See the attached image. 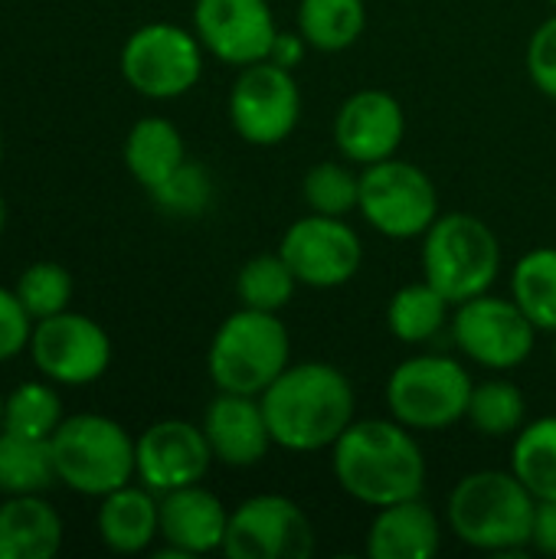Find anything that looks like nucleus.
<instances>
[{
  "label": "nucleus",
  "mask_w": 556,
  "mask_h": 559,
  "mask_svg": "<svg viewBox=\"0 0 556 559\" xmlns=\"http://www.w3.org/2000/svg\"><path fill=\"white\" fill-rule=\"evenodd\" d=\"M528 75L547 98L556 102V13L534 29L528 43Z\"/></svg>",
  "instance_id": "35"
},
{
  "label": "nucleus",
  "mask_w": 556,
  "mask_h": 559,
  "mask_svg": "<svg viewBox=\"0 0 556 559\" xmlns=\"http://www.w3.org/2000/svg\"><path fill=\"white\" fill-rule=\"evenodd\" d=\"M449 308H452L449 298L436 285H429L423 278V282L403 285L390 298V305H387V328L403 344H426V341H433L446 328Z\"/></svg>",
  "instance_id": "25"
},
{
  "label": "nucleus",
  "mask_w": 556,
  "mask_h": 559,
  "mask_svg": "<svg viewBox=\"0 0 556 559\" xmlns=\"http://www.w3.org/2000/svg\"><path fill=\"white\" fill-rule=\"evenodd\" d=\"M279 252L308 288H341L360 272L364 262V242L354 226H347L344 216L321 213L295 219L285 229Z\"/></svg>",
  "instance_id": "14"
},
{
  "label": "nucleus",
  "mask_w": 556,
  "mask_h": 559,
  "mask_svg": "<svg viewBox=\"0 0 556 559\" xmlns=\"http://www.w3.org/2000/svg\"><path fill=\"white\" fill-rule=\"evenodd\" d=\"M452 337L469 360L485 370L505 373L518 370L534 354L537 328L514 298H498L485 292L456 305Z\"/></svg>",
  "instance_id": "11"
},
{
  "label": "nucleus",
  "mask_w": 556,
  "mask_h": 559,
  "mask_svg": "<svg viewBox=\"0 0 556 559\" xmlns=\"http://www.w3.org/2000/svg\"><path fill=\"white\" fill-rule=\"evenodd\" d=\"M193 33L220 62L242 69L269 59L279 26L269 0H197Z\"/></svg>",
  "instance_id": "16"
},
{
  "label": "nucleus",
  "mask_w": 556,
  "mask_h": 559,
  "mask_svg": "<svg viewBox=\"0 0 556 559\" xmlns=\"http://www.w3.org/2000/svg\"><path fill=\"white\" fill-rule=\"evenodd\" d=\"M0 432H3V396H0Z\"/></svg>",
  "instance_id": "40"
},
{
  "label": "nucleus",
  "mask_w": 556,
  "mask_h": 559,
  "mask_svg": "<svg viewBox=\"0 0 556 559\" xmlns=\"http://www.w3.org/2000/svg\"><path fill=\"white\" fill-rule=\"evenodd\" d=\"M259 400L275 445L298 455L331 449L357 413L344 370L321 360L288 364Z\"/></svg>",
  "instance_id": "2"
},
{
  "label": "nucleus",
  "mask_w": 556,
  "mask_h": 559,
  "mask_svg": "<svg viewBox=\"0 0 556 559\" xmlns=\"http://www.w3.org/2000/svg\"><path fill=\"white\" fill-rule=\"evenodd\" d=\"M187 160L184 134L167 118H141L125 138V167L151 193Z\"/></svg>",
  "instance_id": "23"
},
{
  "label": "nucleus",
  "mask_w": 556,
  "mask_h": 559,
  "mask_svg": "<svg viewBox=\"0 0 556 559\" xmlns=\"http://www.w3.org/2000/svg\"><path fill=\"white\" fill-rule=\"evenodd\" d=\"M308 39L295 29H279L275 33V43H272V49H269V62H275V66H282V69H298L301 62H305V56H308Z\"/></svg>",
  "instance_id": "37"
},
{
  "label": "nucleus",
  "mask_w": 556,
  "mask_h": 559,
  "mask_svg": "<svg viewBox=\"0 0 556 559\" xmlns=\"http://www.w3.org/2000/svg\"><path fill=\"white\" fill-rule=\"evenodd\" d=\"M511 472L537 501H556V416L524 423L514 436Z\"/></svg>",
  "instance_id": "27"
},
{
  "label": "nucleus",
  "mask_w": 556,
  "mask_h": 559,
  "mask_svg": "<svg viewBox=\"0 0 556 559\" xmlns=\"http://www.w3.org/2000/svg\"><path fill=\"white\" fill-rule=\"evenodd\" d=\"M531 547L544 557H556V501H537Z\"/></svg>",
  "instance_id": "38"
},
{
  "label": "nucleus",
  "mask_w": 556,
  "mask_h": 559,
  "mask_svg": "<svg viewBox=\"0 0 556 559\" xmlns=\"http://www.w3.org/2000/svg\"><path fill=\"white\" fill-rule=\"evenodd\" d=\"M292 364V337L275 311L239 308L213 334L206 370L220 393L262 396Z\"/></svg>",
  "instance_id": "4"
},
{
  "label": "nucleus",
  "mask_w": 556,
  "mask_h": 559,
  "mask_svg": "<svg viewBox=\"0 0 556 559\" xmlns=\"http://www.w3.org/2000/svg\"><path fill=\"white\" fill-rule=\"evenodd\" d=\"M537 498L514 472H472L449 495L452 534L482 554L511 557L531 547Z\"/></svg>",
  "instance_id": "3"
},
{
  "label": "nucleus",
  "mask_w": 556,
  "mask_h": 559,
  "mask_svg": "<svg viewBox=\"0 0 556 559\" xmlns=\"http://www.w3.org/2000/svg\"><path fill=\"white\" fill-rule=\"evenodd\" d=\"M203 43L177 23H144L121 46L125 82L154 102L187 95L203 75Z\"/></svg>",
  "instance_id": "8"
},
{
  "label": "nucleus",
  "mask_w": 556,
  "mask_h": 559,
  "mask_svg": "<svg viewBox=\"0 0 556 559\" xmlns=\"http://www.w3.org/2000/svg\"><path fill=\"white\" fill-rule=\"evenodd\" d=\"M56 462L49 439L20 432H0V491L3 495H43L56 485Z\"/></svg>",
  "instance_id": "26"
},
{
  "label": "nucleus",
  "mask_w": 556,
  "mask_h": 559,
  "mask_svg": "<svg viewBox=\"0 0 556 559\" xmlns=\"http://www.w3.org/2000/svg\"><path fill=\"white\" fill-rule=\"evenodd\" d=\"M554 354H556V341H554Z\"/></svg>",
  "instance_id": "43"
},
{
  "label": "nucleus",
  "mask_w": 556,
  "mask_h": 559,
  "mask_svg": "<svg viewBox=\"0 0 556 559\" xmlns=\"http://www.w3.org/2000/svg\"><path fill=\"white\" fill-rule=\"evenodd\" d=\"M301 197L311 213L347 216L357 210V200H360V174H354L341 160H321L305 174Z\"/></svg>",
  "instance_id": "32"
},
{
  "label": "nucleus",
  "mask_w": 556,
  "mask_h": 559,
  "mask_svg": "<svg viewBox=\"0 0 556 559\" xmlns=\"http://www.w3.org/2000/svg\"><path fill=\"white\" fill-rule=\"evenodd\" d=\"M406 134V111L383 88H360L344 98L334 115V144L351 164H377L397 157Z\"/></svg>",
  "instance_id": "17"
},
{
  "label": "nucleus",
  "mask_w": 556,
  "mask_h": 559,
  "mask_svg": "<svg viewBox=\"0 0 556 559\" xmlns=\"http://www.w3.org/2000/svg\"><path fill=\"white\" fill-rule=\"evenodd\" d=\"M301 121V88L292 69L269 59L242 66L229 88V124L252 147H275Z\"/></svg>",
  "instance_id": "10"
},
{
  "label": "nucleus",
  "mask_w": 556,
  "mask_h": 559,
  "mask_svg": "<svg viewBox=\"0 0 556 559\" xmlns=\"http://www.w3.org/2000/svg\"><path fill=\"white\" fill-rule=\"evenodd\" d=\"M0 157H3V134H0Z\"/></svg>",
  "instance_id": "41"
},
{
  "label": "nucleus",
  "mask_w": 556,
  "mask_h": 559,
  "mask_svg": "<svg viewBox=\"0 0 556 559\" xmlns=\"http://www.w3.org/2000/svg\"><path fill=\"white\" fill-rule=\"evenodd\" d=\"M203 432L213 459L229 468H252L275 445L262 400L242 393H220L203 413Z\"/></svg>",
  "instance_id": "19"
},
{
  "label": "nucleus",
  "mask_w": 556,
  "mask_h": 559,
  "mask_svg": "<svg viewBox=\"0 0 556 559\" xmlns=\"http://www.w3.org/2000/svg\"><path fill=\"white\" fill-rule=\"evenodd\" d=\"M465 419L472 423V429L478 436L508 439V436H518L524 429V423H528V400H524L518 383L495 377V380L475 383Z\"/></svg>",
  "instance_id": "29"
},
{
  "label": "nucleus",
  "mask_w": 556,
  "mask_h": 559,
  "mask_svg": "<svg viewBox=\"0 0 556 559\" xmlns=\"http://www.w3.org/2000/svg\"><path fill=\"white\" fill-rule=\"evenodd\" d=\"M475 380L442 354H419L393 367L387 380V409L413 432H442L465 419Z\"/></svg>",
  "instance_id": "7"
},
{
  "label": "nucleus",
  "mask_w": 556,
  "mask_h": 559,
  "mask_svg": "<svg viewBox=\"0 0 556 559\" xmlns=\"http://www.w3.org/2000/svg\"><path fill=\"white\" fill-rule=\"evenodd\" d=\"M0 495H3V491H0Z\"/></svg>",
  "instance_id": "44"
},
{
  "label": "nucleus",
  "mask_w": 556,
  "mask_h": 559,
  "mask_svg": "<svg viewBox=\"0 0 556 559\" xmlns=\"http://www.w3.org/2000/svg\"><path fill=\"white\" fill-rule=\"evenodd\" d=\"M29 334H33V318L20 305L16 292L0 285V364L23 354L29 347Z\"/></svg>",
  "instance_id": "36"
},
{
  "label": "nucleus",
  "mask_w": 556,
  "mask_h": 559,
  "mask_svg": "<svg viewBox=\"0 0 556 559\" xmlns=\"http://www.w3.org/2000/svg\"><path fill=\"white\" fill-rule=\"evenodd\" d=\"M511 298L537 331L556 334V246H537L511 272Z\"/></svg>",
  "instance_id": "28"
},
{
  "label": "nucleus",
  "mask_w": 556,
  "mask_h": 559,
  "mask_svg": "<svg viewBox=\"0 0 556 559\" xmlns=\"http://www.w3.org/2000/svg\"><path fill=\"white\" fill-rule=\"evenodd\" d=\"M56 478L85 498H105L131 485L134 472V439L128 429L98 413H79L59 423L49 439Z\"/></svg>",
  "instance_id": "6"
},
{
  "label": "nucleus",
  "mask_w": 556,
  "mask_h": 559,
  "mask_svg": "<svg viewBox=\"0 0 556 559\" xmlns=\"http://www.w3.org/2000/svg\"><path fill=\"white\" fill-rule=\"evenodd\" d=\"M33 367L62 386H88L105 377L111 367V337L108 331L79 311H59L52 318L33 321L29 334Z\"/></svg>",
  "instance_id": "12"
},
{
  "label": "nucleus",
  "mask_w": 556,
  "mask_h": 559,
  "mask_svg": "<svg viewBox=\"0 0 556 559\" xmlns=\"http://www.w3.org/2000/svg\"><path fill=\"white\" fill-rule=\"evenodd\" d=\"M442 547V524L423 498L377 508L367 531V554L374 559H433Z\"/></svg>",
  "instance_id": "20"
},
{
  "label": "nucleus",
  "mask_w": 556,
  "mask_h": 559,
  "mask_svg": "<svg viewBox=\"0 0 556 559\" xmlns=\"http://www.w3.org/2000/svg\"><path fill=\"white\" fill-rule=\"evenodd\" d=\"M3 226H7V200L0 193V236H3Z\"/></svg>",
  "instance_id": "39"
},
{
  "label": "nucleus",
  "mask_w": 556,
  "mask_h": 559,
  "mask_svg": "<svg viewBox=\"0 0 556 559\" xmlns=\"http://www.w3.org/2000/svg\"><path fill=\"white\" fill-rule=\"evenodd\" d=\"M62 550V518L39 495L0 501V559H52Z\"/></svg>",
  "instance_id": "22"
},
{
  "label": "nucleus",
  "mask_w": 556,
  "mask_h": 559,
  "mask_svg": "<svg viewBox=\"0 0 556 559\" xmlns=\"http://www.w3.org/2000/svg\"><path fill=\"white\" fill-rule=\"evenodd\" d=\"M95 527L111 554H144L161 537V501L144 485H125L102 498Z\"/></svg>",
  "instance_id": "21"
},
{
  "label": "nucleus",
  "mask_w": 556,
  "mask_h": 559,
  "mask_svg": "<svg viewBox=\"0 0 556 559\" xmlns=\"http://www.w3.org/2000/svg\"><path fill=\"white\" fill-rule=\"evenodd\" d=\"M213 462L203 426L187 419H161L134 439V472L154 495L200 485Z\"/></svg>",
  "instance_id": "15"
},
{
  "label": "nucleus",
  "mask_w": 556,
  "mask_h": 559,
  "mask_svg": "<svg viewBox=\"0 0 556 559\" xmlns=\"http://www.w3.org/2000/svg\"><path fill=\"white\" fill-rule=\"evenodd\" d=\"M547 3H551V7H554V10H556V0H547Z\"/></svg>",
  "instance_id": "42"
},
{
  "label": "nucleus",
  "mask_w": 556,
  "mask_h": 559,
  "mask_svg": "<svg viewBox=\"0 0 556 559\" xmlns=\"http://www.w3.org/2000/svg\"><path fill=\"white\" fill-rule=\"evenodd\" d=\"M62 400L49 383H20L10 396H3V429L33 436V439H52V432L62 423Z\"/></svg>",
  "instance_id": "31"
},
{
  "label": "nucleus",
  "mask_w": 556,
  "mask_h": 559,
  "mask_svg": "<svg viewBox=\"0 0 556 559\" xmlns=\"http://www.w3.org/2000/svg\"><path fill=\"white\" fill-rule=\"evenodd\" d=\"M501 272V242L475 213H439L423 236V278L436 285L449 305H462L492 292Z\"/></svg>",
  "instance_id": "5"
},
{
  "label": "nucleus",
  "mask_w": 556,
  "mask_h": 559,
  "mask_svg": "<svg viewBox=\"0 0 556 559\" xmlns=\"http://www.w3.org/2000/svg\"><path fill=\"white\" fill-rule=\"evenodd\" d=\"M331 472L341 491L367 508L423 498L426 488L423 445L397 419H354L331 445Z\"/></svg>",
  "instance_id": "1"
},
{
  "label": "nucleus",
  "mask_w": 556,
  "mask_h": 559,
  "mask_svg": "<svg viewBox=\"0 0 556 559\" xmlns=\"http://www.w3.org/2000/svg\"><path fill=\"white\" fill-rule=\"evenodd\" d=\"M301 282L295 278L292 265L282 259V252H262V255H252L242 269H239V278H236V292H239V301L246 308H259V311H282L292 298H295V288Z\"/></svg>",
  "instance_id": "30"
},
{
  "label": "nucleus",
  "mask_w": 556,
  "mask_h": 559,
  "mask_svg": "<svg viewBox=\"0 0 556 559\" xmlns=\"http://www.w3.org/2000/svg\"><path fill=\"white\" fill-rule=\"evenodd\" d=\"M151 200L170 216H200L213 200V180L203 164L184 160L161 187L151 190Z\"/></svg>",
  "instance_id": "34"
},
{
  "label": "nucleus",
  "mask_w": 556,
  "mask_h": 559,
  "mask_svg": "<svg viewBox=\"0 0 556 559\" xmlns=\"http://www.w3.org/2000/svg\"><path fill=\"white\" fill-rule=\"evenodd\" d=\"M229 511L203 485H187L161 495V540L167 550L157 557H203L223 550Z\"/></svg>",
  "instance_id": "18"
},
{
  "label": "nucleus",
  "mask_w": 556,
  "mask_h": 559,
  "mask_svg": "<svg viewBox=\"0 0 556 559\" xmlns=\"http://www.w3.org/2000/svg\"><path fill=\"white\" fill-rule=\"evenodd\" d=\"M367 29V0H301L298 33L318 52H344Z\"/></svg>",
  "instance_id": "24"
},
{
  "label": "nucleus",
  "mask_w": 556,
  "mask_h": 559,
  "mask_svg": "<svg viewBox=\"0 0 556 559\" xmlns=\"http://www.w3.org/2000/svg\"><path fill=\"white\" fill-rule=\"evenodd\" d=\"M13 292H16L20 305L26 308V314L33 321H43V318L59 314V311H69L72 275L59 262H33L23 269Z\"/></svg>",
  "instance_id": "33"
},
{
  "label": "nucleus",
  "mask_w": 556,
  "mask_h": 559,
  "mask_svg": "<svg viewBox=\"0 0 556 559\" xmlns=\"http://www.w3.org/2000/svg\"><path fill=\"white\" fill-rule=\"evenodd\" d=\"M357 210L387 239H423L439 219V193L423 167L387 157L360 170Z\"/></svg>",
  "instance_id": "9"
},
{
  "label": "nucleus",
  "mask_w": 556,
  "mask_h": 559,
  "mask_svg": "<svg viewBox=\"0 0 556 559\" xmlns=\"http://www.w3.org/2000/svg\"><path fill=\"white\" fill-rule=\"evenodd\" d=\"M315 547V524L285 495H256L229 511L223 540L229 559H308Z\"/></svg>",
  "instance_id": "13"
}]
</instances>
